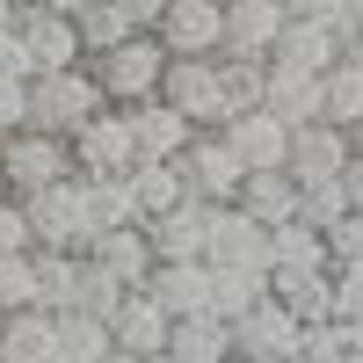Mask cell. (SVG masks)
Instances as JSON below:
<instances>
[{"instance_id":"cell-1","label":"cell","mask_w":363,"mask_h":363,"mask_svg":"<svg viewBox=\"0 0 363 363\" xmlns=\"http://www.w3.org/2000/svg\"><path fill=\"white\" fill-rule=\"evenodd\" d=\"M109 95L95 87L87 66H66V73H37L29 80V131H51V138H73L87 116H102Z\"/></svg>"},{"instance_id":"cell-2","label":"cell","mask_w":363,"mask_h":363,"mask_svg":"<svg viewBox=\"0 0 363 363\" xmlns=\"http://www.w3.org/2000/svg\"><path fill=\"white\" fill-rule=\"evenodd\" d=\"M87 73H95V87L109 95V109H124V102H145L160 87L167 73V44L153 37V29H138V37H124L116 51H95V58H80Z\"/></svg>"},{"instance_id":"cell-3","label":"cell","mask_w":363,"mask_h":363,"mask_svg":"<svg viewBox=\"0 0 363 363\" xmlns=\"http://www.w3.org/2000/svg\"><path fill=\"white\" fill-rule=\"evenodd\" d=\"M22 218H29V247H51V255H80L87 240H95V225H87V182L80 174L22 196Z\"/></svg>"},{"instance_id":"cell-4","label":"cell","mask_w":363,"mask_h":363,"mask_svg":"<svg viewBox=\"0 0 363 363\" xmlns=\"http://www.w3.org/2000/svg\"><path fill=\"white\" fill-rule=\"evenodd\" d=\"M66 174H73L66 138L29 131V124L0 138V196H37V189H51V182H66Z\"/></svg>"},{"instance_id":"cell-5","label":"cell","mask_w":363,"mask_h":363,"mask_svg":"<svg viewBox=\"0 0 363 363\" xmlns=\"http://www.w3.org/2000/svg\"><path fill=\"white\" fill-rule=\"evenodd\" d=\"M174 167H182V189H189L196 203H233L240 196V153L225 145V131H196L189 145L174 153Z\"/></svg>"},{"instance_id":"cell-6","label":"cell","mask_w":363,"mask_h":363,"mask_svg":"<svg viewBox=\"0 0 363 363\" xmlns=\"http://www.w3.org/2000/svg\"><path fill=\"white\" fill-rule=\"evenodd\" d=\"M225 335H233L240 363H298V335H306V327H298L277 298H255L240 320H225Z\"/></svg>"},{"instance_id":"cell-7","label":"cell","mask_w":363,"mask_h":363,"mask_svg":"<svg viewBox=\"0 0 363 363\" xmlns=\"http://www.w3.org/2000/svg\"><path fill=\"white\" fill-rule=\"evenodd\" d=\"M15 37H22V58H29V80H37V73H66V66H80V29H73V15L44 8V0L15 8Z\"/></svg>"},{"instance_id":"cell-8","label":"cell","mask_w":363,"mask_h":363,"mask_svg":"<svg viewBox=\"0 0 363 363\" xmlns=\"http://www.w3.org/2000/svg\"><path fill=\"white\" fill-rule=\"evenodd\" d=\"M66 153H73V174H80V182L131 174L138 145H131V124H124V109H102V116H87V124L66 138Z\"/></svg>"},{"instance_id":"cell-9","label":"cell","mask_w":363,"mask_h":363,"mask_svg":"<svg viewBox=\"0 0 363 363\" xmlns=\"http://www.w3.org/2000/svg\"><path fill=\"white\" fill-rule=\"evenodd\" d=\"M153 95L167 109H182L196 131H218L225 124V102H218V58H167V73Z\"/></svg>"},{"instance_id":"cell-10","label":"cell","mask_w":363,"mask_h":363,"mask_svg":"<svg viewBox=\"0 0 363 363\" xmlns=\"http://www.w3.org/2000/svg\"><path fill=\"white\" fill-rule=\"evenodd\" d=\"M349 167V131L313 116V124H291V145H284V174L298 189H313V182H342Z\"/></svg>"},{"instance_id":"cell-11","label":"cell","mask_w":363,"mask_h":363,"mask_svg":"<svg viewBox=\"0 0 363 363\" xmlns=\"http://www.w3.org/2000/svg\"><path fill=\"white\" fill-rule=\"evenodd\" d=\"M218 22H225V0H167L153 37L167 44V58H218Z\"/></svg>"},{"instance_id":"cell-12","label":"cell","mask_w":363,"mask_h":363,"mask_svg":"<svg viewBox=\"0 0 363 363\" xmlns=\"http://www.w3.org/2000/svg\"><path fill=\"white\" fill-rule=\"evenodd\" d=\"M145 225V247H153V262H203V240H211V203L182 196L174 211H153Z\"/></svg>"},{"instance_id":"cell-13","label":"cell","mask_w":363,"mask_h":363,"mask_svg":"<svg viewBox=\"0 0 363 363\" xmlns=\"http://www.w3.org/2000/svg\"><path fill=\"white\" fill-rule=\"evenodd\" d=\"M203 262H225V269H269V225H255L247 211H233V203H211Z\"/></svg>"},{"instance_id":"cell-14","label":"cell","mask_w":363,"mask_h":363,"mask_svg":"<svg viewBox=\"0 0 363 363\" xmlns=\"http://www.w3.org/2000/svg\"><path fill=\"white\" fill-rule=\"evenodd\" d=\"M277 29H284V0H225L218 51H225V58H269Z\"/></svg>"},{"instance_id":"cell-15","label":"cell","mask_w":363,"mask_h":363,"mask_svg":"<svg viewBox=\"0 0 363 363\" xmlns=\"http://www.w3.org/2000/svg\"><path fill=\"white\" fill-rule=\"evenodd\" d=\"M124 124H131V145H138V160H174L182 145L196 138V124L182 109H167L160 95H145V102H124Z\"/></svg>"},{"instance_id":"cell-16","label":"cell","mask_w":363,"mask_h":363,"mask_svg":"<svg viewBox=\"0 0 363 363\" xmlns=\"http://www.w3.org/2000/svg\"><path fill=\"white\" fill-rule=\"evenodd\" d=\"M335 58H342V29L335 22H298V15H284L277 44H269V66H291V73H327Z\"/></svg>"},{"instance_id":"cell-17","label":"cell","mask_w":363,"mask_h":363,"mask_svg":"<svg viewBox=\"0 0 363 363\" xmlns=\"http://www.w3.org/2000/svg\"><path fill=\"white\" fill-rule=\"evenodd\" d=\"M80 262H95L102 277H116L124 291H138L153 277V247H145V225H116V233H95L80 247Z\"/></svg>"},{"instance_id":"cell-18","label":"cell","mask_w":363,"mask_h":363,"mask_svg":"<svg viewBox=\"0 0 363 363\" xmlns=\"http://www.w3.org/2000/svg\"><path fill=\"white\" fill-rule=\"evenodd\" d=\"M138 291H153V306H160L167 320L211 313V262H153V277H145Z\"/></svg>"},{"instance_id":"cell-19","label":"cell","mask_w":363,"mask_h":363,"mask_svg":"<svg viewBox=\"0 0 363 363\" xmlns=\"http://www.w3.org/2000/svg\"><path fill=\"white\" fill-rule=\"evenodd\" d=\"M225 145L240 153V167H284V145H291V124H277L269 109H240L225 116Z\"/></svg>"},{"instance_id":"cell-20","label":"cell","mask_w":363,"mask_h":363,"mask_svg":"<svg viewBox=\"0 0 363 363\" xmlns=\"http://www.w3.org/2000/svg\"><path fill=\"white\" fill-rule=\"evenodd\" d=\"M109 342L124 356H160L167 349V313L153 306V291H124V306L109 313Z\"/></svg>"},{"instance_id":"cell-21","label":"cell","mask_w":363,"mask_h":363,"mask_svg":"<svg viewBox=\"0 0 363 363\" xmlns=\"http://www.w3.org/2000/svg\"><path fill=\"white\" fill-rule=\"evenodd\" d=\"M233 211H247L255 225H284V218H298V182L284 167H247V174H240Z\"/></svg>"},{"instance_id":"cell-22","label":"cell","mask_w":363,"mask_h":363,"mask_svg":"<svg viewBox=\"0 0 363 363\" xmlns=\"http://www.w3.org/2000/svg\"><path fill=\"white\" fill-rule=\"evenodd\" d=\"M269 298L298 320V327H320L335 320V298H327V269H269Z\"/></svg>"},{"instance_id":"cell-23","label":"cell","mask_w":363,"mask_h":363,"mask_svg":"<svg viewBox=\"0 0 363 363\" xmlns=\"http://www.w3.org/2000/svg\"><path fill=\"white\" fill-rule=\"evenodd\" d=\"M0 363H58V327L44 306H22L0 320Z\"/></svg>"},{"instance_id":"cell-24","label":"cell","mask_w":363,"mask_h":363,"mask_svg":"<svg viewBox=\"0 0 363 363\" xmlns=\"http://www.w3.org/2000/svg\"><path fill=\"white\" fill-rule=\"evenodd\" d=\"M167 356L174 363H218V356H233V335L218 313H182V320H167Z\"/></svg>"},{"instance_id":"cell-25","label":"cell","mask_w":363,"mask_h":363,"mask_svg":"<svg viewBox=\"0 0 363 363\" xmlns=\"http://www.w3.org/2000/svg\"><path fill=\"white\" fill-rule=\"evenodd\" d=\"M262 109L277 116V124H313V116H320V73H291V66H269Z\"/></svg>"},{"instance_id":"cell-26","label":"cell","mask_w":363,"mask_h":363,"mask_svg":"<svg viewBox=\"0 0 363 363\" xmlns=\"http://www.w3.org/2000/svg\"><path fill=\"white\" fill-rule=\"evenodd\" d=\"M269 269H335V255H327V233H313L306 218L269 225Z\"/></svg>"},{"instance_id":"cell-27","label":"cell","mask_w":363,"mask_h":363,"mask_svg":"<svg viewBox=\"0 0 363 363\" xmlns=\"http://www.w3.org/2000/svg\"><path fill=\"white\" fill-rule=\"evenodd\" d=\"M51 327H58V363H95V356H109V349H116V342H109V320L80 313V306L51 313Z\"/></svg>"},{"instance_id":"cell-28","label":"cell","mask_w":363,"mask_h":363,"mask_svg":"<svg viewBox=\"0 0 363 363\" xmlns=\"http://www.w3.org/2000/svg\"><path fill=\"white\" fill-rule=\"evenodd\" d=\"M131 196H138V218H153V211H174L182 196H189V189H182V167L174 160H131Z\"/></svg>"},{"instance_id":"cell-29","label":"cell","mask_w":363,"mask_h":363,"mask_svg":"<svg viewBox=\"0 0 363 363\" xmlns=\"http://www.w3.org/2000/svg\"><path fill=\"white\" fill-rule=\"evenodd\" d=\"M255 298H269V269H225V262H211V313H218V320H240Z\"/></svg>"},{"instance_id":"cell-30","label":"cell","mask_w":363,"mask_h":363,"mask_svg":"<svg viewBox=\"0 0 363 363\" xmlns=\"http://www.w3.org/2000/svg\"><path fill=\"white\" fill-rule=\"evenodd\" d=\"M73 29H80V58H95V51H116L124 37H138V22L116 8V0H87V8L73 15Z\"/></svg>"},{"instance_id":"cell-31","label":"cell","mask_w":363,"mask_h":363,"mask_svg":"<svg viewBox=\"0 0 363 363\" xmlns=\"http://www.w3.org/2000/svg\"><path fill=\"white\" fill-rule=\"evenodd\" d=\"M262 87H269V58H225L218 51V102H225V116L262 109Z\"/></svg>"},{"instance_id":"cell-32","label":"cell","mask_w":363,"mask_h":363,"mask_svg":"<svg viewBox=\"0 0 363 363\" xmlns=\"http://www.w3.org/2000/svg\"><path fill=\"white\" fill-rule=\"evenodd\" d=\"M320 116H327V124H342V131L363 116V66L335 58V66L320 73Z\"/></svg>"},{"instance_id":"cell-33","label":"cell","mask_w":363,"mask_h":363,"mask_svg":"<svg viewBox=\"0 0 363 363\" xmlns=\"http://www.w3.org/2000/svg\"><path fill=\"white\" fill-rule=\"evenodd\" d=\"M29 269H37V306H44V313H66V306H73V284H80V255L29 247Z\"/></svg>"},{"instance_id":"cell-34","label":"cell","mask_w":363,"mask_h":363,"mask_svg":"<svg viewBox=\"0 0 363 363\" xmlns=\"http://www.w3.org/2000/svg\"><path fill=\"white\" fill-rule=\"evenodd\" d=\"M87 225H95V233L138 225V196H131V182H124V174H102V182H87Z\"/></svg>"},{"instance_id":"cell-35","label":"cell","mask_w":363,"mask_h":363,"mask_svg":"<svg viewBox=\"0 0 363 363\" xmlns=\"http://www.w3.org/2000/svg\"><path fill=\"white\" fill-rule=\"evenodd\" d=\"M73 306H80V313H95V320H109L116 306H124V284H116V277H102L95 262H80V284H73Z\"/></svg>"},{"instance_id":"cell-36","label":"cell","mask_w":363,"mask_h":363,"mask_svg":"<svg viewBox=\"0 0 363 363\" xmlns=\"http://www.w3.org/2000/svg\"><path fill=\"white\" fill-rule=\"evenodd\" d=\"M22 306H37V269H29V255H0V313Z\"/></svg>"},{"instance_id":"cell-37","label":"cell","mask_w":363,"mask_h":363,"mask_svg":"<svg viewBox=\"0 0 363 363\" xmlns=\"http://www.w3.org/2000/svg\"><path fill=\"white\" fill-rule=\"evenodd\" d=\"M349 211V196H342V182H313V189H298V218H306L313 233H327Z\"/></svg>"},{"instance_id":"cell-38","label":"cell","mask_w":363,"mask_h":363,"mask_svg":"<svg viewBox=\"0 0 363 363\" xmlns=\"http://www.w3.org/2000/svg\"><path fill=\"white\" fill-rule=\"evenodd\" d=\"M327 298H335V320H363V262L327 269Z\"/></svg>"},{"instance_id":"cell-39","label":"cell","mask_w":363,"mask_h":363,"mask_svg":"<svg viewBox=\"0 0 363 363\" xmlns=\"http://www.w3.org/2000/svg\"><path fill=\"white\" fill-rule=\"evenodd\" d=\"M284 15H298V22H335L342 44L356 37V8H349V0H284Z\"/></svg>"},{"instance_id":"cell-40","label":"cell","mask_w":363,"mask_h":363,"mask_svg":"<svg viewBox=\"0 0 363 363\" xmlns=\"http://www.w3.org/2000/svg\"><path fill=\"white\" fill-rule=\"evenodd\" d=\"M327 255L335 262H363V211H342V218L327 225Z\"/></svg>"},{"instance_id":"cell-41","label":"cell","mask_w":363,"mask_h":363,"mask_svg":"<svg viewBox=\"0 0 363 363\" xmlns=\"http://www.w3.org/2000/svg\"><path fill=\"white\" fill-rule=\"evenodd\" d=\"M0 255H29V218H22V196H0Z\"/></svg>"},{"instance_id":"cell-42","label":"cell","mask_w":363,"mask_h":363,"mask_svg":"<svg viewBox=\"0 0 363 363\" xmlns=\"http://www.w3.org/2000/svg\"><path fill=\"white\" fill-rule=\"evenodd\" d=\"M29 124V80H0V138Z\"/></svg>"},{"instance_id":"cell-43","label":"cell","mask_w":363,"mask_h":363,"mask_svg":"<svg viewBox=\"0 0 363 363\" xmlns=\"http://www.w3.org/2000/svg\"><path fill=\"white\" fill-rule=\"evenodd\" d=\"M0 80H29V58H22V37L0 29Z\"/></svg>"},{"instance_id":"cell-44","label":"cell","mask_w":363,"mask_h":363,"mask_svg":"<svg viewBox=\"0 0 363 363\" xmlns=\"http://www.w3.org/2000/svg\"><path fill=\"white\" fill-rule=\"evenodd\" d=\"M342 196H349V211H363V153H349V167H342Z\"/></svg>"},{"instance_id":"cell-45","label":"cell","mask_w":363,"mask_h":363,"mask_svg":"<svg viewBox=\"0 0 363 363\" xmlns=\"http://www.w3.org/2000/svg\"><path fill=\"white\" fill-rule=\"evenodd\" d=\"M116 8H124V15L138 22V29H153V22L167 15V0H116Z\"/></svg>"},{"instance_id":"cell-46","label":"cell","mask_w":363,"mask_h":363,"mask_svg":"<svg viewBox=\"0 0 363 363\" xmlns=\"http://www.w3.org/2000/svg\"><path fill=\"white\" fill-rule=\"evenodd\" d=\"M342 58H349V66H363V29H356V37L342 44Z\"/></svg>"},{"instance_id":"cell-47","label":"cell","mask_w":363,"mask_h":363,"mask_svg":"<svg viewBox=\"0 0 363 363\" xmlns=\"http://www.w3.org/2000/svg\"><path fill=\"white\" fill-rule=\"evenodd\" d=\"M44 8H58V15H80V8H87V0H44Z\"/></svg>"},{"instance_id":"cell-48","label":"cell","mask_w":363,"mask_h":363,"mask_svg":"<svg viewBox=\"0 0 363 363\" xmlns=\"http://www.w3.org/2000/svg\"><path fill=\"white\" fill-rule=\"evenodd\" d=\"M349 153H363V116H356V124H349Z\"/></svg>"},{"instance_id":"cell-49","label":"cell","mask_w":363,"mask_h":363,"mask_svg":"<svg viewBox=\"0 0 363 363\" xmlns=\"http://www.w3.org/2000/svg\"><path fill=\"white\" fill-rule=\"evenodd\" d=\"M0 29H15V0H0Z\"/></svg>"},{"instance_id":"cell-50","label":"cell","mask_w":363,"mask_h":363,"mask_svg":"<svg viewBox=\"0 0 363 363\" xmlns=\"http://www.w3.org/2000/svg\"><path fill=\"white\" fill-rule=\"evenodd\" d=\"M95 363H138V356H124V349H109V356H95Z\"/></svg>"},{"instance_id":"cell-51","label":"cell","mask_w":363,"mask_h":363,"mask_svg":"<svg viewBox=\"0 0 363 363\" xmlns=\"http://www.w3.org/2000/svg\"><path fill=\"white\" fill-rule=\"evenodd\" d=\"M138 363H174V356H167V349H160V356H138Z\"/></svg>"},{"instance_id":"cell-52","label":"cell","mask_w":363,"mask_h":363,"mask_svg":"<svg viewBox=\"0 0 363 363\" xmlns=\"http://www.w3.org/2000/svg\"><path fill=\"white\" fill-rule=\"evenodd\" d=\"M218 363H240V356H218Z\"/></svg>"},{"instance_id":"cell-53","label":"cell","mask_w":363,"mask_h":363,"mask_svg":"<svg viewBox=\"0 0 363 363\" xmlns=\"http://www.w3.org/2000/svg\"><path fill=\"white\" fill-rule=\"evenodd\" d=\"M356 29H363V8H356Z\"/></svg>"},{"instance_id":"cell-54","label":"cell","mask_w":363,"mask_h":363,"mask_svg":"<svg viewBox=\"0 0 363 363\" xmlns=\"http://www.w3.org/2000/svg\"><path fill=\"white\" fill-rule=\"evenodd\" d=\"M15 8H29V0H15Z\"/></svg>"},{"instance_id":"cell-55","label":"cell","mask_w":363,"mask_h":363,"mask_svg":"<svg viewBox=\"0 0 363 363\" xmlns=\"http://www.w3.org/2000/svg\"><path fill=\"white\" fill-rule=\"evenodd\" d=\"M349 8H363V0H349Z\"/></svg>"},{"instance_id":"cell-56","label":"cell","mask_w":363,"mask_h":363,"mask_svg":"<svg viewBox=\"0 0 363 363\" xmlns=\"http://www.w3.org/2000/svg\"><path fill=\"white\" fill-rule=\"evenodd\" d=\"M0 320H8V313H0Z\"/></svg>"}]
</instances>
